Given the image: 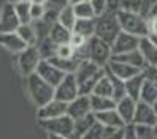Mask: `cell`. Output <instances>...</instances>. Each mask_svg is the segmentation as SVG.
Segmentation results:
<instances>
[{
	"mask_svg": "<svg viewBox=\"0 0 157 139\" xmlns=\"http://www.w3.org/2000/svg\"><path fill=\"white\" fill-rule=\"evenodd\" d=\"M44 11H46V5L30 3V19H32V22L40 21L41 17L44 16Z\"/></svg>",
	"mask_w": 157,
	"mask_h": 139,
	"instance_id": "39",
	"label": "cell"
},
{
	"mask_svg": "<svg viewBox=\"0 0 157 139\" xmlns=\"http://www.w3.org/2000/svg\"><path fill=\"white\" fill-rule=\"evenodd\" d=\"M71 32L79 33L82 36H86V38H90L92 35H95V17H90V19H76Z\"/></svg>",
	"mask_w": 157,
	"mask_h": 139,
	"instance_id": "27",
	"label": "cell"
},
{
	"mask_svg": "<svg viewBox=\"0 0 157 139\" xmlns=\"http://www.w3.org/2000/svg\"><path fill=\"white\" fill-rule=\"evenodd\" d=\"M36 48H38L40 51V55H41V59H48L51 57V55L56 54V48L57 46L54 44L48 36H44V38L38 40V43H36Z\"/></svg>",
	"mask_w": 157,
	"mask_h": 139,
	"instance_id": "34",
	"label": "cell"
},
{
	"mask_svg": "<svg viewBox=\"0 0 157 139\" xmlns=\"http://www.w3.org/2000/svg\"><path fill=\"white\" fill-rule=\"evenodd\" d=\"M138 51L141 52L146 65H154V67H157V44H154L147 36H141L140 38Z\"/></svg>",
	"mask_w": 157,
	"mask_h": 139,
	"instance_id": "18",
	"label": "cell"
},
{
	"mask_svg": "<svg viewBox=\"0 0 157 139\" xmlns=\"http://www.w3.org/2000/svg\"><path fill=\"white\" fill-rule=\"evenodd\" d=\"M6 2H10V3H16V2H22V0H6Z\"/></svg>",
	"mask_w": 157,
	"mask_h": 139,
	"instance_id": "47",
	"label": "cell"
},
{
	"mask_svg": "<svg viewBox=\"0 0 157 139\" xmlns=\"http://www.w3.org/2000/svg\"><path fill=\"white\" fill-rule=\"evenodd\" d=\"M48 62H51L54 67H57L60 71H63L67 75V73H75L76 67H78V62L79 59L78 57H73V59H65V57H59V55H51V57L46 59Z\"/></svg>",
	"mask_w": 157,
	"mask_h": 139,
	"instance_id": "24",
	"label": "cell"
},
{
	"mask_svg": "<svg viewBox=\"0 0 157 139\" xmlns=\"http://www.w3.org/2000/svg\"><path fill=\"white\" fill-rule=\"evenodd\" d=\"M89 100H90V109H92V112H100V111H106V109L116 108V101L111 97H101V95L90 93L89 95Z\"/></svg>",
	"mask_w": 157,
	"mask_h": 139,
	"instance_id": "25",
	"label": "cell"
},
{
	"mask_svg": "<svg viewBox=\"0 0 157 139\" xmlns=\"http://www.w3.org/2000/svg\"><path fill=\"white\" fill-rule=\"evenodd\" d=\"M143 82H144V75H143V71L136 73V75H133L132 78L125 79V81H124V84H125V95L132 97L133 100L138 101V100H140V92H141Z\"/></svg>",
	"mask_w": 157,
	"mask_h": 139,
	"instance_id": "23",
	"label": "cell"
},
{
	"mask_svg": "<svg viewBox=\"0 0 157 139\" xmlns=\"http://www.w3.org/2000/svg\"><path fill=\"white\" fill-rule=\"evenodd\" d=\"M92 93L101 95V97H111V98H113V86H111V79H109V76L106 75V71H105V75L97 81V84L94 86V89H92Z\"/></svg>",
	"mask_w": 157,
	"mask_h": 139,
	"instance_id": "30",
	"label": "cell"
},
{
	"mask_svg": "<svg viewBox=\"0 0 157 139\" xmlns=\"http://www.w3.org/2000/svg\"><path fill=\"white\" fill-rule=\"evenodd\" d=\"M90 5H92V10L95 13V17L103 14L108 10V0H89Z\"/></svg>",
	"mask_w": 157,
	"mask_h": 139,
	"instance_id": "40",
	"label": "cell"
},
{
	"mask_svg": "<svg viewBox=\"0 0 157 139\" xmlns=\"http://www.w3.org/2000/svg\"><path fill=\"white\" fill-rule=\"evenodd\" d=\"M57 22L62 24L63 27H67V29H73V25L76 22V14L73 11V6L71 5H65L62 6L59 13H57Z\"/></svg>",
	"mask_w": 157,
	"mask_h": 139,
	"instance_id": "29",
	"label": "cell"
},
{
	"mask_svg": "<svg viewBox=\"0 0 157 139\" xmlns=\"http://www.w3.org/2000/svg\"><path fill=\"white\" fill-rule=\"evenodd\" d=\"M13 6H14V11H16L17 19H19L21 24L32 22V19H30V2H29V0L16 2V3H13Z\"/></svg>",
	"mask_w": 157,
	"mask_h": 139,
	"instance_id": "31",
	"label": "cell"
},
{
	"mask_svg": "<svg viewBox=\"0 0 157 139\" xmlns=\"http://www.w3.org/2000/svg\"><path fill=\"white\" fill-rule=\"evenodd\" d=\"M132 122L133 123H144V125H155V122H157V112H155V109L152 108V104L138 100Z\"/></svg>",
	"mask_w": 157,
	"mask_h": 139,
	"instance_id": "11",
	"label": "cell"
},
{
	"mask_svg": "<svg viewBox=\"0 0 157 139\" xmlns=\"http://www.w3.org/2000/svg\"><path fill=\"white\" fill-rule=\"evenodd\" d=\"M138 43H140V36L121 30L117 33V36L114 38V41L111 43L113 55L114 54H121V52H127V51H132V49H136Z\"/></svg>",
	"mask_w": 157,
	"mask_h": 139,
	"instance_id": "10",
	"label": "cell"
},
{
	"mask_svg": "<svg viewBox=\"0 0 157 139\" xmlns=\"http://www.w3.org/2000/svg\"><path fill=\"white\" fill-rule=\"evenodd\" d=\"M92 112L90 109V100H89V95H84V93H79L75 100H71L67 103V114L75 120L78 117H82Z\"/></svg>",
	"mask_w": 157,
	"mask_h": 139,
	"instance_id": "14",
	"label": "cell"
},
{
	"mask_svg": "<svg viewBox=\"0 0 157 139\" xmlns=\"http://www.w3.org/2000/svg\"><path fill=\"white\" fill-rule=\"evenodd\" d=\"M73 75L76 78L79 93L90 95L92 89L97 84V81L105 75V67H100V65L89 60L87 57H82V59H79L78 67Z\"/></svg>",
	"mask_w": 157,
	"mask_h": 139,
	"instance_id": "1",
	"label": "cell"
},
{
	"mask_svg": "<svg viewBox=\"0 0 157 139\" xmlns=\"http://www.w3.org/2000/svg\"><path fill=\"white\" fill-rule=\"evenodd\" d=\"M0 46L8 52L17 54V52H21L27 44L22 41V38L16 32H0Z\"/></svg>",
	"mask_w": 157,
	"mask_h": 139,
	"instance_id": "16",
	"label": "cell"
},
{
	"mask_svg": "<svg viewBox=\"0 0 157 139\" xmlns=\"http://www.w3.org/2000/svg\"><path fill=\"white\" fill-rule=\"evenodd\" d=\"M154 137V125L135 123V139H151Z\"/></svg>",
	"mask_w": 157,
	"mask_h": 139,
	"instance_id": "35",
	"label": "cell"
},
{
	"mask_svg": "<svg viewBox=\"0 0 157 139\" xmlns=\"http://www.w3.org/2000/svg\"><path fill=\"white\" fill-rule=\"evenodd\" d=\"M70 36H71V30L67 29V27H63L62 24H59L57 21L49 27L48 38L56 46L57 44H63V43H68L70 41Z\"/></svg>",
	"mask_w": 157,
	"mask_h": 139,
	"instance_id": "20",
	"label": "cell"
},
{
	"mask_svg": "<svg viewBox=\"0 0 157 139\" xmlns=\"http://www.w3.org/2000/svg\"><path fill=\"white\" fill-rule=\"evenodd\" d=\"M111 59L119 60V62H125V63H128V65H133V67L140 68V70H143L144 65H146V62H144V59H143L141 52L138 51V48H136V49H132V51H127V52L114 54Z\"/></svg>",
	"mask_w": 157,
	"mask_h": 139,
	"instance_id": "22",
	"label": "cell"
},
{
	"mask_svg": "<svg viewBox=\"0 0 157 139\" xmlns=\"http://www.w3.org/2000/svg\"><path fill=\"white\" fill-rule=\"evenodd\" d=\"M103 134H105V126L95 120L94 125H92L87 130V133L84 134V139H103Z\"/></svg>",
	"mask_w": 157,
	"mask_h": 139,
	"instance_id": "37",
	"label": "cell"
},
{
	"mask_svg": "<svg viewBox=\"0 0 157 139\" xmlns=\"http://www.w3.org/2000/svg\"><path fill=\"white\" fill-rule=\"evenodd\" d=\"M30 3H38V5H46L48 3V0H29Z\"/></svg>",
	"mask_w": 157,
	"mask_h": 139,
	"instance_id": "45",
	"label": "cell"
},
{
	"mask_svg": "<svg viewBox=\"0 0 157 139\" xmlns=\"http://www.w3.org/2000/svg\"><path fill=\"white\" fill-rule=\"evenodd\" d=\"M25 87H27V93H29L32 103L36 108L43 106L44 103H48L49 100L54 98V86L41 79L36 73L25 76Z\"/></svg>",
	"mask_w": 157,
	"mask_h": 139,
	"instance_id": "2",
	"label": "cell"
},
{
	"mask_svg": "<svg viewBox=\"0 0 157 139\" xmlns=\"http://www.w3.org/2000/svg\"><path fill=\"white\" fill-rule=\"evenodd\" d=\"M46 5H49V6H52V8H57V10H60L62 6H65V5H68L67 3V0H48V3Z\"/></svg>",
	"mask_w": 157,
	"mask_h": 139,
	"instance_id": "42",
	"label": "cell"
},
{
	"mask_svg": "<svg viewBox=\"0 0 157 139\" xmlns=\"http://www.w3.org/2000/svg\"><path fill=\"white\" fill-rule=\"evenodd\" d=\"M16 33L21 36L22 41L27 46H35L36 43H38V35H36L35 25L32 22H29V24H19V27L16 29Z\"/></svg>",
	"mask_w": 157,
	"mask_h": 139,
	"instance_id": "26",
	"label": "cell"
},
{
	"mask_svg": "<svg viewBox=\"0 0 157 139\" xmlns=\"http://www.w3.org/2000/svg\"><path fill=\"white\" fill-rule=\"evenodd\" d=\"M121 32V25L117 22L116 13H103L95 17V35L98 38L105 40L106 43L111 44L117 33Z\"/></svg>",
	"mask_w": 157,
	"mask_h": 139,
	"instance_id": "6",
	"label": "cell"
},
{
	"mask_svg": "<svg viewBox=\"0 0 157 139\" xmlns=\"http://www.w3.org/2000/svg\"><path fill=\"white\" fill-rule=\"evenodd\" d=\"M19 24L21 22L17 19L13 3L6 2L0 10V32H16Z\"/></svg>",
	"mask_w": 157,
	"mask_h": 139,
	"instance_id": "12",
	"label": "cell"
},
{
	"mask_svg": "<svg viewBox=\"0 0 157 139\" xmlns=\"http://www.w3.org/2000/svg\"><path fill=\"white\" fill-rule=\"evenodd\" d=\"M105 68L111 73V75H114L116 78L122 79V81L132 78L133 75H136V73L141 71L140 68L133 67V65H128V63H125V62H119V60H114V59L109 60V62L106 63Z\"/></svg>",
	"mask_w": 157,
	"mask_h": 139,
	"instance_id": "15",
	"label": "cell"
},
{
	"mask_svg": "<svg viewBox=\"0 0 157 139\" xmlns=\"http://www.w3.org/2000/svg\"><path fill=\"white\" fill-rule=\"evenodd\" d=\"M78 95H79V89H78V82L73 73H67L62 78V81L54 87V98L62 100L65 103L75 100Z\"/></svg>",
	"mask_w": 157,
	"mask_h": 139,
	"instance_id": "8",
	"label": "cell"
},
{
	"mask_svg": "<svg viewBox=\"0 0 157 139\" xmlns=\"http://www.w3.org/2000/svg\"><path fill=\"white\" fill-rule=\"evenodd\" d=\"M140 100L146 101V103H149V104L154 103L157 100V82L144 78V82L141 86V92H140Z\"/></svg>",
	"mask_w": 157,
	"mask_h": 139,
	"instance_id": "28",
	"label": "cell"
},
{
	"mask_svg": "<svg viewBox=\"0 0 157 139\" xmlns=\"http://www.w3.org/2000/svg\"><path fill=\"white\" fill-rule=\"evenodd\" d=\"M124 137L135 139V123L133 122H127L124 125Z\"/></svg>",
	"mask_w": 157,
	"mask_h": 139,
	"instance_id": "41",
	"label": "cell"
},
{
	"mask_svg": "<svg viewBox=\"0 0 157 139\" xmlns=\"http://www.w3.org/2000/svg\"><path fill=\"white\" fill-rule=\"evenodd\" d=\"M116 17L117 22L121 25V30L132 33L136 36H146L149 33V24L141 14H138L132 10H127V8H121V10L116 11Z\"/></svg>",
	"mask_w": 157,
	"mask_h": 139,
	"instance_id": "3",
	"label": "cell"
},
{
	"mask_svg": "<svg viewBox=\"0 0 157 139\" xmlns=\"http://www.w3.org/2000/svg\"><path fill=\"white\" fill-rule=\"evenodd\" d=\"M16 55H17L16 65H17V68H19L22 76H29L32 73H35L36 65L41 60V55H40V51L36 48V44L35 46H25V48L21 52H17Z\"/></svg>",
	"mask_w": 157,
	"mask_h": 139,
	"instance_id": "7",
	"label": "cell"
},
{
	"mask_svg": "<svg viewBox=\"0 0 157 139\" xmlns=\"http://www.w3.org/2000/svg\"><path fill=\"white\" fill-rule=\"evenodd\" d=\"M84 51H86V57L89 60H92L94 63L100 65V67H106V63L113 57L111 44L106 43L105 40L98 38L97 35H92L87 40Z\"/></svg>",
	"mask_w": 157,
	"mask_h": 139,
	"instance_id": "5",
	"label": "cell"
},
{
	"mask_svg": "<svg viewBox=\"0 0 157 139\" xmlns=\"http://www.w3.org/2000/svg\"><path fill=\"white\" fill-rule=\"evenodd\" d=\"M135 108H136V100H133L132 97H128V95H125L121 100L116 101V111L119 112V115L122 117V120L125 123L133 120Z\"/></svg>",
	"mask_w": 157,
	"mask_h": 139,
	"instance_id": "19",
	"label": "cell"
},
{
	"mask_svg": "<svg viewBox=\"0 0 157 139\" xmlns=\"http://www.w3.org/2000/svg\"><path fill=\"white\" fill-rule=\"evenodd\" d=\"M95 114L89 112L82 117H78L73 120V137H84V134L87 133V130L94 125L95 122Z\"/></svg>",
	"mask_w": 157,
	"mask_h": 139,
	"instance_id": "21",
	"label": "cell"
},
{
	"mask_svg": "<svg viewBox=\"0 0 157 139\" xmlns=\"http://www.w3.org/2000/svg\"><path fill=\"white\" fill-rule=\"evenodd\" d=\"M79 2H82V0H67V3L71 5V6H73V5H76V3H79Z\"/></svg>",
	"mask_w": 157,
	"mask_h": 139,
	"instance_id": "46",
	"label": "cell"
},
{
	"mask_svg": "<svg viewBox=\"0 0 157 139\" xmlns=\"http://www.w3.org/2000/svg\"><path fill=\"white\" fill-rule=\"evenodd\" d=\"M35 73H36V75H38L41 79H44L46 82H49V84L54 86V87H56L59 82L62 81L63 76H65V73L60 71L57 67H54V65H52L51 62H48L46 59H41V60H40V63L36 65Z\"/></svg>",
	"mask_w": 157,
	"mask_h": 139,
	"instance_id": "9",
	"label": "cell"
},
{
	"mask_svg": "<svg viewBox=\"0 0 157 139\" xmlns=\"http://www.w3.org/2000/svg\"><path fill=\"white\" fill-rule=\"evenodd\" d=\"M97 122H100L103 126H109V128H122L125 125V122L122 120V117L119 115V112L116 111V108L113 109H106V111H100V112H94Z\"/></svg>",
	"mask_w": 157,
	"mask_h": 139,
	"instance_id": "17",
	"label": "cell"
},
{
	"mask_svg": "<svg viewBox=\"0 0 157 139\" xmlns=\"http://www.w3.org/2000/svg\"><path fill=\"white\" fill-rule=\"evenodd\" d=\"M87 40H89V38H86V36H82V35H79V33L71 32V36H70V41H68V43L71 44V48L76 51V55H78L79 51H84V49H86Z\"/></svg>",
	"mask_w": 157,
	"mask_h": 139,
	"instance_id": "36",
	"label": "cell"
},
{
	"mask_svg": "<svg viewBox=\"0 0 157 139\" xmlns=\"http://www.w3.org/2000/svg\"><path fill=\"white\" fill-rule=\"evenodd\" d=\"M56 55H59V57H65V59L78 57V55H76V51L71 48V44H70V43L57 44V48H56Z\"/></svg>",
	"mask_w": 157,
	"mask_h": 139,
	"instance_id": "38",
	"label": "cell"
},
{
	"mask_svg": "<svg viewBox=\"0 0 157 139\" xmlns=\"http://www.w3.org/2000/svg\"><path fill=\"white\" fill-rule=\"evenodd\" d=\"M73 11L76 14V19H90V17H95V13L92 10V5L89 0H82V2L73 5Z\"/></svg>",
	"mask_w": 157,
	"mask_h": 139,
	"instance_id": "32",
	"label": "cell"
},
{
	"mask_svg": "<svg viewBox=\"0 0 157 139\" xmlns=\"http://www.w3.org/2000/svg\"><path fill=\"white\" fill-rule=\"evenodd\" d=\"M146 36H147V38H149V40H151L154 44H157V33H152V32H149V33H147Z\"/></svg>",
	"mask_w": 157,
	"mask_h": 139,
	"instance_id": "44",
	"label": "cell"
},
{
	"mask_svg": "<svg viewBox=\"0 0 157 139\" xmlns=\"http://www.w3.org/2000/svg\"><path fill=\"white\" fill-rule=\"evenodd\" d=\"M147 24H149V32L157 33V16H152L151 21H147Z\"/></svg>",
	"mask_w": 157,
	"mask_h": 139,
	"instance_id": "43",
	"label": "cell"
},
{
	"mask_svg": "<svg viewBox=\"0 0 157 139\" xmlns=\"http://www.w3.org/2000/svg\"><path fill=\"white\" fill-rule=\"evenodd\" d=\"M105 71H106V75L109 76V79H111V86H113V100L117 101V100H121L122 97H125V84H124V81L119 79V78H116L114 75H111V73H109L106 68H105Z\"/></svg>",
	"mask_w": 157,
	"mask_h": 139,
	"instance_id": "33",
	"label": "cell"
},
{
	"mask_svg": "<svg viewBox=\"0 0 157 139\" xmlns=\"http://www.w3.org/2000/svg\"><path fill=\"white\" fill-rule=\"evenodd\" d=\"M38 123L52 137H73V119L68 114H62L52 119H41L38 120Z\"/></svg>",
	"mask_w": 157,
	"mask_h": 139,
	"instance_id": "4",
	"label": "cell"
},
{
	"mask_svg": "<svg viewBox=\"0 0 157 139\" xmlns=\"http://www.w3.org/2000/svg\"><path fill=\"white\" fill-rule=\"evenodd\" d=\"M62 114H67V103L62 100L57 98H52L49 100L48 103H44L43 106L38 108V112H36V119L41 120V119H52V117H57Z\"/></svg>",
	"mask_w": 157,
	"mask_h": 139,
	"instance_id": "13",
	"label": "cell"
}]
</instances>
